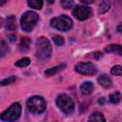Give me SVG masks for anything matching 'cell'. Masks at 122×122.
Segmentation results:
<instances>
[{"instance_id": "cell-3", "label": "cell", "mask_w": 122, "mask_h": 122, "mask_svg": "<svg viewBox=\"0 0 122 122\" xmlns=\"http://www.w3.org/2000/svg\"><path fill=\"white\" fill-rule=\"evenodd\" d=\"M38 22V14L34 11L28 10L21 17V28L25 31H31Z\"/></svg>"}, {"instance_id": "cell-8", "label": "cell", "mask_w": 122, "mask_h": 122, "mask_svg": "<svg viewBox=\"0 0 122 122\" xmlns=\"http://www.w3.org/2000/svg\"><path fill=\"white\" fill-rule=\"evenodd\" d=\"M75 71L81 74L92 75L96 72V67L92 62H81L75 66Z\"/></svg>"}, {"instance_id": "cell-23", "label": "cell", "mask_w": 122, "mask_h": 122, "mask_svg": "<svg viewBox=\"0 0 122 122\" xmlns=\"http://www.w3.org/2000/svg\"><path fill=\"white\" fill-rule=\"evenodd\" d=\"M111 73L114 74V75H119L120 76L122 74V67L119 66V65H116V66L112 67V70H111Z\"/></svg>"}, {"instance_id": "cell-9", "label": "cell", "mask_w": 122, "mask_h": 122, "mask_svg": "<svg viewBox=\"0 0 122 122\" xmlns=\"http://www.w3.org/2000/svg\"><path fill=\"white\" fill-rule=\"evenodd\" d=\"M93 88H94V87H93L92 82H90V81L84 82L83 84H81V87H80L82 93L85 94V95L91 94V93L92 92V91H93Z\"/></svg>"}, {"instance_id": "cell-5", "label": "cell", "mask_w": 122, "mask_h": 122, "mask_svg": "<svg viewBox=\"0 0 122 122\" xmlns=\"http://www.w3.org/2000/svg\"><path fill=\"white\" fill-rule=\"evenodd\" d=\"M27 108L30 112L33 113H41L46 109V101L41 96H31L27 101Z\"/></svg>"}, {"instance_id": "cell-20", "label": "cell", "mask_w": 122, "mask_h": 122, "mask_svg": "<svg viewBox=\"0 0 122 122\" xmlns=\"http://www.w3.org/2000/svg\"><path fill=\"white\" fill-rule=\"evenodd\" d=\"M30 58L24 57V58H21V59H19L18 61H16L15 66H17V67H26V66L30 65Z\"/></svg>"}, {"instance_id": "cell-22", "label": "cell", "mask_w": 122, "mask_h": 122, "mask_svg": "<svg viewBox=\"0 0 122 122\" xmlns=\"http://www.w3.org/2000/svg\"><path fill=\"white\" fill-rule=\"evenodd\" d=\"M15 80H16V77H15L14 75H11V76H9L8 78L3 79V80L0 82V85H2V86L10 85V84H12L13 82H15Z\"/></svg>"}, {"instance_id": "cell-4", "label": "cell", "mask_w": 122, "mask_h": 122, "mask_svg": "<svg viewBox=\"0 0 122 122\" xmlns=\"http://www.w3.org/2000/svg\"><path fill=\"white\" fill-rule=\"evenodd\" d=\"M51 26L58 30H61V31H67L71 29L72 27V20L65 15V14H62V15H59V16H56L54 18H52L51 20Z\"/></svg>"}, {"instance_id": "cell-12", "label": "cell", "mask_w": 122, "mask_h": 122, "mask_svg": "<svg viewBox=\"0 0 122 122\" xmlns=\"http://www.w3.org/2000/svg\"><path fill=\"white\" fill-rule=\"evenodd\" d=\"M88 122H105V117L101 112H95L90 116Z\"/></svg>"}, {"instance_id": "cell-21", "label": "cell", "mask_w": 122, "mask_h": 122, "mask_svg": "<svg viewBox=\"0 0 122 122\" xmlns=\"http://www.w3.org/2000/svg\"><path fill=\"white\" fill-rule=\"evenodd\" d=\"M52 40H53V42H54V44H55L56 46H62V45H64V43H65L64 38H63L61 35H58V34L53 35V36H52Z\"/></svg>"}, {"instance_id": "cell-27", "label": "cell", "mask_w": 122, "mask_h": 122, "mask_svg": "<svg viewBox=\"0 0 122 122\" xmlns=\"http://www.w3.org/2000/svg\"><path fill=\"white\" fill-rule=\"evenodd\" d=\"M94 55H95V58H99V57H101V56H102L101 52H95V53H94Z\"/></svg>"}, {"instance_id": "cell-7", "label": "cell", "mask_w": 122, "mask_h": 122, "mask_svg": "<svg viewBox=\"0 0 122 122\" xmlns=\"http://www.w3.org/2000/svg\"><path fill=\"white\" fill-rule=\"evenodd\" d=\"M72 14L78 20H86L92 15V10L85 5H76L72 10Z\"/></svg>"}, {"instance_id": "cell-11", "label": "cell", "mask_w": 122, "mask_h": 122, "mask_svg": "<svg viewBox=\"0 0 122 122\" xmlns=\"http://www.w3.org/2000/svg\"><path fill=\"white\" fill-rule=\"evenodd\" d=\"M6 28L9 30H14L16 29V20L14 15H10L6 19Z\"/></svg>"}, {"instance_id": "cell-10", "label": "cell", "mask_w": 122, "mask_h": 122, "mask_svg": "<svg viewBox=\"0 0 122 122\" xmlns=\"http://www.w3.org/2000/svg\"><path fill=\"white\" fill-rule=\"evenodd\" d=\"M97 81H98V83H99L102 87H104V88H110V87L112 86V80H111V78H110L107 74H101V75L98 77Z\"/></svg>"}, {"instance_id": "cell-24", "label": "cell", "mask_w": 122, "mask_h": 122, "mask_svg": "<svg viewBox=\"0 0 122 122\" xmlns=\"http://www.w3.org/2000/svg\"><path fill=\"white\" fill-rule=\"evenodd\" d=\"M61 5L63 6L64 9H70L73 5V2L72 1H61Z\"/></svg>"}, {"instance_id": "cell-29", "label": "cell", "mask_w": 122, "mask_h": 122, "mask_svg": "<svg viewBox=\"0 0 122 122\" xmlns=\"http://www.w3.org/2000/svg\"><path fill=\"white\" fill-rule=\"evenodd\" d=\"M117 31H118V32H121V25L118 26V28H117Z\"/></svg>"}, {"instance_id": "cell-17", "label": "cell", "mask_w": 122, "mask_h": 122, "mask_svg": "<svg viewBox=\"0 0 122 122\" xmlns=\"http://www.w3.org/2000/svg\"><path fill=\"white\" fill-rule=\"evenodd\" d=\"M62 68H65V65H60V66H56V67L51 68V69L47 70V71H45V73H46V75L51 76V75L55 74V73H56V72H58L59 71H61V70H62Z\"/></svg>"}, {"instance_id": "cell-16", "label": "cell", "mask_w": 122, "mask_h": 122, "mask_svg": "<svg viewBox=\"0 0 122 122\" xmlns=\"http://www.w3.org/2000/svg\"><path fill=\"white\" fill-rule=\"evenodd\" d=\"M9 51V47L4 40H0V58L5 56Z\"/></svg>"}, {"instance_id": "cell-19", "label": "cell", "mask_w": 122, "mask_h": 122, "mask_svg": "<svg viewBox=\"0 0 122 122\" xmlns=\"http://www.w3.org/2000/svg\"><path fill=\"white\" fill-rule=\"evenodd\" d=\"M110 2L109 1H103V2H101L100 3V5H99V9H98V13H100V14H102V13H104V12H106L109 9H110Z\"/></svg>"}, {"instance_id": "cell-2", "label": "cell", "mask_w": 122, "mask_h": 122, "mask_svg": "<svg viewBox=\"0 0 122 122\" xmlns=\"http://www.w3.org/2000/svg\"><path fill=\"white\" fill-rule=\"evenodd\" d=\"M21 112H22L21 105L17 102L13 103L0 114V119L6 122H13L20 117Z\"/></svg>"}, {"instance_id": "cell-26", "label": "cell", "mask_w": 122, "mask_h": 122, "mask_svg": "<svg viewBox=\"0 0 122 122\" xmlns=\"http://www.w3.org/2000/svg\"><path fill=\"white\" fill-rule=\"evenodd\" d=\"M81 2L84 3V4H92V3H93V0H90V1H88V0H81Z\"/></svg>"}, {"instance_id": "cell-13", "label": "cell", "mask_w": 122, "mask_h": 122, "mask_svg": "<svg viewBox=\"0 0 122 122\" xmlns=\"http://www.w3.org/2000/svg\"><path fill=\"white\" fill-rule=\"evenodd\" d=\"M106 52H117L121 55V46L120 45H109L105 48Z\"/></svg>"}, {"instance_id": "cell-18", "label": "cell", "mask_w": 122, "mask_h": 122, "mask_svg": "<svg viewBox=\"0 0 122 122\" xmlns=\"http://www.w3.org/2000/svg\"><path fill=\"white\" fill-rule=\"evenodd\" d=\"M28 5L30 8H33L35 10H40L43 7V1H41V0H38V1L30 0V1H28Z\"/></svg>"}, {"instance_id": "cell-28", "label": "cell", "mask_w": 122, "mask_h": 122, "mask_svg": "<svg viewBox=\"0 0 122 122\" xmlns=\"http://www.w3.org/2000/svg\"><path fill=\"white\" fill-rule=\"evenodd\" d=\"M104 102H105V98H103V97L98 100V103H99V104H104Z\"/></svg>"}, {"instance_id": "cell-25", "label": "cell", "mask_w": 122, "mask_h": 122, "mask_svg": "<svg viewBox=\"0 0 122 122\" xmlns=\"http://www.w3.org/2000/svg\"><path fill=\"white\" fill-rule=\"evenodd\" d=\"M9 40H10V42H14V41L16 40V35H14V34L9 35Z\"/></svg>"}, {"instance_id": "cell-14", "label": "cell", "mask_w": 122, "mask_h": 122, "mask_svg": "<svg viewBox=\"0 0 122 122\" xmlns=\"http://www.w3.org/2000/svg\"><path fill=\"white\" fill-rule=\"evenodd\" d=\"M30 43V39L29 37H24L22 38L21 42H20V45H19V49L21 51H26L28 49H29V45Z\"/></svg>"}, {"instance_id": "cell-1", "label": "cell", "mask_w": 122, "mask_h": 122, "mask_svg": "<svg viewBox=\"0 0 122 122\" xmlns=\"http://www.w3.org/2000/svg\"><path fill=\"white\" fill-rule=\"evenodd\" d=\"M51 54V46L50 41L44 36L38 37L35 43L36 57L40 61H47L50 59Z\"/></svg>"}, {"instance_id": "cell-15", "label": "cell", "mask_w": 122, "mask_h": 122, "mask_svg": "<svg viewBox=\"0 0 122 122\" xmlns=\"http://www.w3.org/2000/svg\"><path fill=\"white\" fill-rule=\"evenodd\" d=\"M121 99V93L120 92H114L110 94V97H109V100L111 103L112 104H117Z\"/></svg>"}, {"instance_id": "cell-6", "label": "cell", "mask_w": 122, "mask_h": 122, "mask_svg": "<svg viewBox=\"0 0 122 122\" xmlns=\"http://www.w3.org/2000/svg\"><path fill=\"white\" fill-rule=\"evenodd\" d=\"M57 107L66 114H71L74 111V104L72 99L67 94H59L56 98Z\"/></svg>"}]
</instances>
